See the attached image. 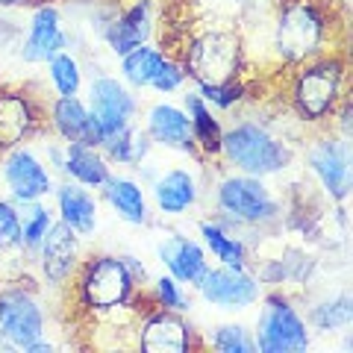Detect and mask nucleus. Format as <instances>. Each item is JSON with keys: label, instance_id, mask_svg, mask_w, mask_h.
<instances>
[{"label": "nucleus", "instance_id": "1", "mask_svg": "<svg viewBox=\"0 0 353 353\" xmlns=\"http://www.w3.org/2000/svg\"><path fill=\"white\" fill-rule=\"evenodd\" d=\"M333 18L318 0H280L271 24V48L283 68L294 71L297 65L330 53Z\"/></svg>", "mask_w": 353, "mask_h": 353}, {"label": "nucleus", "instance_id": "2", "mask_svg": "<svg viewBox=\"0 0 353 353\" xmlns=\"http://www.w3.org/2000/svg\"><path fill=\"white\" fill-rule=\"evenodd\" d=\"M171 57V53H168ZM197 85H221L230 80H241L248 65V44L241 30L230 24H203L185 36L180 53H174Z\"/></svg>", "mask_w": 353, "mask_h": 353}, {"label": "nucleus", "instance_id": "3", "mask_svg": "<svg viewBox=\"0 0 353 353\" xmlns=\"http://www.w3.org/2000/svg\"><path fill=\"white\" fill-rule=\"evenodd\" d=\"M345 97H347V57L345 53L330 50L294 68L289 101L303 124L333 127V115Z\"/></svg>", "mask_w": 353, "mask_h": 353}, {"label": "nucleus", "instance_id": "4", "mask_svg": "<svg viewBox=\"0 0 353 353\" xmlns=\"http://www.w3.org/2000/svg\"><path fill=\"white\" fill-rule=\"evenodd\" d=\"M221 157L230 165H236L241 174L250 176H271L292 165L289 141L256 121H239L236 127L224 130L221 136Z\"/></svg>", "mask_w": 353, "mask_h": 353}, {"label": "nucleus", "instance_id": "5", "mask_svg": "<svg viewBox=\"0 0 353 353\" xmlns=\"http://www.w3.org/2000/svg\"><path fill=\"white\" fill-rule=\"evenodd\" d=\"M77 277V297L92 312H115V309L130 306L136 294V277L124 256H92L80 262L74 271Z\"/></svg>", "mask_w": 353, "mask_h": 353}, {"label": "nucleus", "instance_id": "6", "mask_svg": "<svg viewBox=\"0 0 353 353\" xmlns=\"http://www.w3.org/2000/svg\"><path fill=\"white\" fill-rule=\"evenodd\" d=\"M215 203L221 209V221H233L245 227H265L280 218V203L274 201L271 189L262 176L230 174L218 183Z\"/></svg>", "mask_w": 353, "mask_h": 353}, {"label": "nucleus", "instance_id": "7", "mask_svg": "<svg viewBox=\"0 0 353 353\" xmlns=\"http://www.w3.org/2000/svg\"><path fill=\"white\" fill-rule=\"evenodd\" d=\"M253 341L262 353H301L309 347V327L289 297L271 292L262 301Z\"/></svg>", "mask_w": 353, "mask_h": 353}, {"label": "nucleus", "instance_id": "8", "mask_svg": "<svg viewBox=\"0 0 353 353\" xmlns=\"http://www.w3.org/2000/svg\"><path fill=\"white\" fill-rule=\"evenodd\" d=\"M306 162L312 174L318 176L321 189L327 192L330 201L345 203L353 185V153H350V139H341L336 130L324 132L315 139L306 150Z\"/></svg>", "mask_w": 353, "mask_h": 353}, {"label": "nucleus", "instance_id": "9", "mask_svg": "<svg viewBox=\"0 0 353 353\" xmlns=\"http://www.w3.org/2000/svg\"><path fill=\"white\" fill-rule=\"evenodd\" d=\"M0 336L12 347H30L44 339V309L24 285L0 289Z\"/></svg>", "mask_w": 353, "mask_h": 353}, {"label": "nucleus", "instance_id": "10", "mask_svg": "<svg viewBox=\"0 0 353 353\" xmlns=\"http://www.w3.org/2000/svg\"><path fill=\"white\" fill-rule=\"evenodd\" d=\"M197 289L206 303L218 309H248L262 297V283L248 268H233V265L206 268Z\"/></svg>", "mask_w": 353, "mask_h": 353}, {"label": "nucleus", "instance_id": "11", "mask_svg": "<svg viewBox=\"0 0 353 353\" xmlns=\"http://www.w3.org/2000/svg\"><path fill=\"white\" fill-rule=\"evenodd\" d=\"M88 103H92L88 112H92L97 127H101V139L132 124L139 109L132 92L124 83H118L115 77H94L92 88H88Z\"/></svg>", "mask_w": 353, "mask_h": 353}, {"label": "nucleus", "instance_id": "12", "mask_svg": "<svg viewBox=\"0 0 353 353\" xmlns=\"http://www.w3.org/2000/svg\"><path fill=\"white\" fill-rule=\"evenodd\" d=\"M136 345L148 353H185L197 347V341H194V330L183 321L180 312L157 306L148 315H141Z\"/></svg>", "mask_w": 353, "mask_h": 353}, {"label": "nucleus", "instance_id": "13", "mask_svg": "<svg viewBox=\"0 0 353 353\" xmlns=\"http://www.w3.org/2000/svg\"><path fill=\"white\" fill-rule=\"evenodd\" d=\"M3 180L9 185V192L18 203L27 201H41L53 192L50 171L36 153L27 148H12L3 159Z\"/></svg>", "mask_w": 353, "mask_h": 353}, {"label": "nucleus", "instance_id": "14", "mask_svg": "<svg viewBox=\"0 0 353 353\" xmlns=\"http://www.w3.org/2000/svg\"><path fill=\"white\" fill-rule=\"evenodd\" d=\"M39 259H41V274L48 283L53 285L68 283L74 277V271L80 268V236L65 221H53L39 245Z\"/></svg>", "mask_w": 353, "mask_h": 353}, {"label": "nucleus", "instance_id": "15", "mask_svg": "<svg viewBox=\"0 0 353 353\" xmlns=\"http://www.w3.org/2000/svg\"><path fill=\"white\" fill-rule=\"evenodd\" d=\"M39 106L24 88H0V153L21 148L39 130Z\"/></svg>", "mask_w": 353, "mask_h": 353}, {"label": "nucleus", "instance_id": "16", "mask_svg": "<svg viewBox=\"0 0 353 353\" xmlns=\"http://www.w3.org/2000/svg\"><path fill=\"white\" fill-rule=\"evenodd\" d=\"M65 48H68V39H65L62 21H59V9L48 6V3L39 6L30 18V30H27L24 48H21V59L30 65L50 62Z\"/></svg>", "mask_w": 353, "mask_h": 353}, {"label": "nucleus", "instance_id": "17", "mask_svg": "<svg viewBox=\"0 0 353 353\" xmlns=\"http://www.w3.org/2000/svg\"><path fill=\"white\" fill-rule=\"evenodd\" d=\"M145 132L153 145L194 153V136H192V121L174 103H153L145 115Z\"/></svg>", "mask_w": 353, "mask_h": 353}, {"label": "nucleus", "instance_id": "18", "mask_svg": "<svg viewBox=\"0 0 353 353\" xmlns=\"http://www.w3.org/2000/svg\"><path fill=\"white\" fill-rule=\"evenodd\" d=\"M50 127L65 145L68 141H83L92 148L101 145V127L77 94H59L50 103Z\"/></svg>", "mask_w": 353, "mask_h": 353}, {"label": "nucleus", "instance_id": "19", "mask_svg": "<svg viewBox=\"0 0 353 353\" xmlns=\"http://www.w3.org/2000/svg\"><path fill=\"white\" fill-rule=\"evenodd\" d=\"M159 262L171 271V277L176 283H185V285H197L209 268L203 248L194 239H185V236L165 239L159 245Z\"/></svg>", "mask_w": 353, "mask_h": 353}, {"label": "nucleus", "instance_id": "20", "mask_svg": "<svg viewBox=\"0 0 353 353\" xmlns=\"http://www.w3.org/2000/svg\"><path fill=\"white\" fill-rule=\"evenodd\" d=\"M153 36V12H150V0H139L132 3L124 15L115 18V24L109 27L106 41L112 48L115 57H124L139 44H148V39Z\"/></svg>", "mask_w": 353, "mask_h": 353}, {"label": "nucleus", "instance_id": "21", "mask_svg": "<svg viewBox=\"0 0 353 353\" xmlns=\"http://www.w3.org/2000/svg\"><path fill=\"white\" fill-rule=\"evenodd\" d=\"M201 189H197L194 174L185 168L165 171L157 183H153V201H157L162 215H185L197 203Z\"/></svg>", "mask_w": 353, "mask_h": 353}, {"label": "nucleus", "instance_id": "22", "mask_svg": "<svg viewBox=\"0 0 353 353\" xmlns=\"http://www.w3.org/2000/svg\"><path fill=\"white\" fill-rule=\"evenodd\" d=\"M59 221H65L77 236H88L97 227V201L80 183H65L57 189Z\"/></svg>", "mask_w": 353, "mask_h": 353}, {"label": "nucleus", "instance_id": "23", "mask_svg": "<svg viewBox=\"0 0 353 353\" xmlns=\"http://www.w3.org/2000/svg\"><path fill=\"white\" fill-rule=\"evenodd\" d=\"M65 174L85 189H101L109 176V159L101 153V148L68 141L65 145Z\"/></svg>", "mask_w": 353, "mask_h": 353}, {"label": "nucleus", "instance_id": "24", "mask_svg": "<svg viewBox=\"0 0 353 353\" xmlns=\"http://www.w3.org/2000/svg\"><path fill=\"white\" fill-rule=\"evenodd\" d=\"M101 189H103V197L109 201V206L118 212V218H124L127 224H136V227L148 224V201L136 180L109 174Z\"/></svg>", "mask_w": 353, "mask_h": 353}, {"label": "nucleus", "instance_id": "25", "mask_svg": "<svg viewBox=\"0 0 353 353\" xmlns=\"http://www.w3.org/2000/svg\"><path fill=\"white\" fill-rule=\"evenodd\" d=\"M185 109H189V121H192V136H194V150H201L203 157H221V136H224V127H221L218 115L212 112L201 94H185Z\"/></svg>", "mask_w": 353, "mask_h": 353}, {"label": "nucleus", "instance_id": "26", "mask_svg": "<svg viewBox=\"0 0 353 353\" xmlns=\"http://www.w3.org/2000/svg\"><path fill=\"white\" fill-rule=\"evenodd\" d=\"M153 141L148 139L145 130H139L136 124H127L124 130L109 132V136L101 139V153L106 159H112L118 165H141V159L148 157Z\"/></svg>", "mask_w": 353, "mask_h": 353}, {"label": "nucleus", "instance_id": "27", "mask_svg": "<svg viewBox=\"0 0 353 353\" xmlns=\"http://www.w3.org/2000/svg\"><path fill=\"white\" fill-rule=\"evenodd\" d=\"M165 57H168V53L159 50V48L139 44V48H132L130 53L121 57V77L136 88H148L153 83V77H157V71L162 68Z\"/></svg>", "mask_w": 353, "mask_h": 353}, {"label": "nucleus", "instance_id": "28", "mask_svg": "<svg viewBox=\"0 0 353 353\" xmlns=\"http://www.w3.org/2000/svg\"><path fill=\"white\" fill-rule=\"evenodd\" d=\"M201 236L206 248L221 265H233V268H248V248L239 236H230L224 224L218 221H201Z\"/></svg>", "mask_w": 353, "mask_h": 353}, {"label": "nucleus", "instance_id": "29", "mask_svg": "<svg viewBox=\"0 0 353 353\" xmlns=\"http://www.w3.org/2000/svg\"><path fill=\"white\" fill-rule=\"evenodd\" d=\"M309 324L321 333H336V330H345L353 324V297L347 292H341L330 301L312 306L309 312Z\"/></svg>", "mask_w": 353, "mask_h": 353}, {"label": "nucleus", "instance_id": "30", "mask_svg": "<svg viewBox=\"0 0 353 353\" xmlns=\"http://www.w3.org/2000/svg\"><path fill=\"white\" fill-rule=\"evenodd\" d=\"M18 218H21V250L36 253L44 233H48L53 224L50 209L41 201H27L24 209H18Z\"/></svg>", "mask_w": 353, "mask_h": 353}, {"label": "nucleus", "instance_id": "31", "mask_svg": "<svg viewBox=\"0 0 353 353\" xmlns=\"http://www.w3.org/2000/svg\"><path fill=\"white\" fill-rule=\"evenodd\" d=\"M48 71H50V83L57 88V94H77L80 92V83H83V71H80V62H77L71 53H57L50 62H48Z\"/></svg>", "mask_w": 353, "mask_h": 353}, {"label": "nucleus", "instance_id": "32", "mask_svg": "<svg viewBox=\"0 0 353 353\" xmlns=\"http://www.w3.org/2000/svg\"><path fill=\"white\" fill-rule=\"evenodd\" d=\"M209 345H212L215 350H221V353H253L256 350V341H253L250 330L241 327V324H221V327H215Z\"/></svg>", "mask_w": 353, "mask_h": 353}, {"label": "nucleus", "instance_id": "33", "mask_svg": "<svg viewBox=\"0 0 353 353\" xmlns=\"http://www.w3.org/2000/svg\"><path fill=\"white\" fill-rule=\"evenodd\" d=\"M197 94H201L209 106L221 109V112H230L233 106H239L245 101L248 85L241 80H230V83H221V85H197Z\"/></svg>", "mask_w": 353, "mask_h": 353}, {"label": "nucleus", "instance_id": "34", "mask_svg": "<svg viewBox=\"0 0 353 353\" xmlns=\"http://www.w3.org/2000/svg\"><path fill=\"white\" fill-rule=\"evenodd\" d=\"M180 285L183 283H176L171 274L168 277H159L157 285H153V303L162 306V309H174V312H185V309H189V301H185Z\"/></svg>", "mask_w": 353, "mask_h": 353}, {"label": "nucleus", "instance_id": "35", "mask_svg": "<svg viewBox=\"0 0 353 353\" xmlns=\"http://www.w3.org/2000/svg\"><path fill=\"white\" fill-rule=\"evenodd\" d=\"M21 248V218L15 203L0 201V250Z\"/></svg>", "mask_w": 353, "mask_h": 353}, {"label": "nucleus", "instance_id": "36", "mask_svg": "<svg viewBox=\"0 0 353 353\" xmlns=\"http://www.w3.org/2000/svg\"><path fill=\"white\" fill-rule=\"evenodd\" d=\"M189 77H185V68L180 65V59H174V57H165V62H162V68L157 71V77H153V88L157 92H162V94H171V92H176Z\"/></svg>", "mask_w": 353, "mask_h": 353}, {"label": "nucleus", "instance_id": "37", "mask_svg": "<svg viewBox=\"0 0 353 353\" xmlns=\"http://www.w3.org/2000/svg\"><path fill=\"white\" fill-rule=\"evenodd\" d=\"M21 3H27V0H0V6H21Z\"/></svg>", "mask_w": 353, "mask_h": 353}]
</instances>
